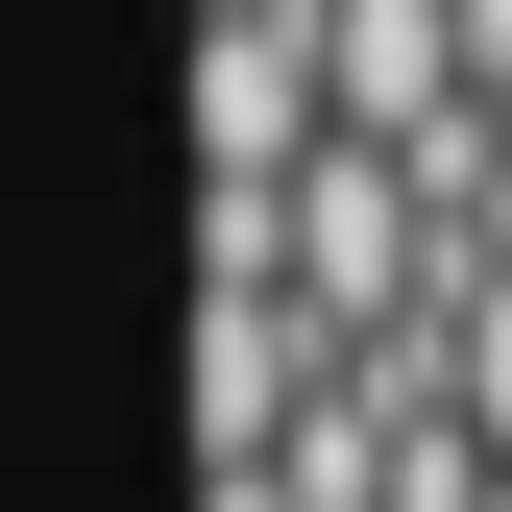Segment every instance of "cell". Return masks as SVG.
<instances>
[{
  "instance_id": "6da1fadb",
  "label": "cell",
  "mask_w": 512,
  "mask_h": 512,
  "mask_svg": "<svg viewBox=\"0 0 512 512\" xmlns=\"http://www.w3.org/2000/svg\"><path fill=\"white\" fill-rule=\"evenodd\" d=\"M317 147H342L317 0H220V25H196V171H220V196H293Z\"/></svg>"
},
{
  "instance_id": "7a4b0ae2",
  "label": "cell",
  "mask_w": 512,
  "mask_h": 512,
  "mask_svg": "<svg viewBox=\"0 0 512 512\" xmlns=\"http://www.w3.org/2000/svg\"><path fill=\"white\" fill-rule=\"evenodd\" d=\"M317 415H342V342H317L293 293H244V269H220V317H196V439H220V488H269Z\"/></svg>"
},
{
  "instance_id": "3957f363",
  "label": "cell",
  "mask_w": 512,
  "mask_h": 512,
  "mask_svg": "<svg viewBox=\"0 0 512 512\" xmlns=\"http://www.w3.org/2000/svg\"><path fill=\"white\" fill-rule=\"evenodd\" d=\"M317 74H342V147H439L488 98V49H464V0H317Z\"/></svg>"
},
{
  "instance_id": "277c9868",
  "label": "cell",
  "mask_w": 512,
  "mask_h": 512,
  "mask_svg": "<svg viewBox=\"0 0 512 512\" xmlns=\"http://www.w3.org/2000/svg\"><path fill=\"white\" fill-rule=\"evenodd\" d=\"M464 439L512 464V269H464Z\"/></svg>"
},
{
  "instance_id": "5b68a950",
  "label": "cell",
  "mask_w": 512,
  "mask_h": 512,
  "mask_svg": "<svg viewBox=\"0 0 512 512\" xmlns=\"http://www.w3.org/2000/svg\"><path fill=\"white\" fill-rule=\"evenodd\" d=\"M488 122H512V74H488Z\"/></svg>"
},
{
  "instance_id": "8992f818",
  "label": "cell",
  "mask_w": 512,
  "mask_h": 512,
  "mask_svg": "<svg viewBox=\"0 0 512 512\" xmlns=\"http://www.w3.org/2000/svg\"><path fill=\"white\" fill-rule=\"evenodd\" d=\"M488 512H512V488H488Z\"/></svg>"
}]
</instances>
